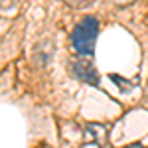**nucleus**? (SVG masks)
<instances>
[{
    "mask_svg": "<svg viewBox=\"0 0 148 148\" xmlns=\"http://www.w3.org/2000/svg\"><path fill=\"white\" fill-rule=\"evenodd\" d=\"M126 148H146L144 144H140V142H134V144H128Z\"/></svg>",
    "mask_w": 148,
    "mask_h": 148,
    "instance_id": "obj_6",
    "label": "nucleus"
},
{
    "mask_svg": "<svg viewBox=\"0 0 148 148\" xmlns=\"http://www.w3.org/2000/svg\"><path fill=\"white\" fill-rule=\"evenodd\" d=\"M119 6H126V4H130V2H134V0H114Z\"/></svg>",
    "mask_w": 148,
    "mask_h": 148,
    "instance_id": "obj_5",
    "label": "nucleus"
},
{
    "mask_svg": "<svg viewBox=\"0 0 148 148\" xmlns=\"http://www.w3.org/2000/svg\"><path fill=\"white\" fill-rule=\"evenodd\" d=\"M111 79L116 83V87H121V89H125V91H130L132 89V83H128V81H125L123 77H116V75H111Z\"/></svg>",
    "mask_w": 148,
    "mask_h": 148,
    "instance_id": "obj_4",
    "label": "nucleus"
},
{
    "mask_svg": "<svg viewBox=\"0 0 148 148\" xmlns=\"http://www.w3.org/2000/svg\"><path fill=\"white\" fill-rule=\"evenodd\" d=\"M73 73H75L81 81H87V83L97 85V71H95L93 63L87 59V57H85V59L73 61Z\"/></svg>",
    "mask_w": 148,
    "mask_h": 148,
    "instance_id": "obj_3",
    "label": "nucleus"
},
{
    "mask_svg": "<svg viewBox=\"0 0 148 148\" xmlns=\"http://www.w3.org/2000/svg\"><path fill=\"white\" fill-rule=\"evenodd\" d=\"M107 140V128L99 123H89L83 130V144L85 148H99Z\"/></svg>",
    "mask_w": 148,
    "mask_h": 148,
    "instance_id": "obj_2",
    "label": "nucleus"
},
{
    "mask_svg": "<svg viewBox=\"0 0 148 148\" xmlns=\"http://www.w3.org/2000/svg\"><path fill=\"white\" fill-rule=\"evenodd\" d=\"M95 38H97V20L95 18H85L81 20L73 34H71V44L73 49L79 53V56H91L93 47H95Z\"/></svg>",
    "mask_w": 148,
    "mask_h": 148,
    "instance_id": "obj_1",
    "label": "nucleus"
}]
</instances>
